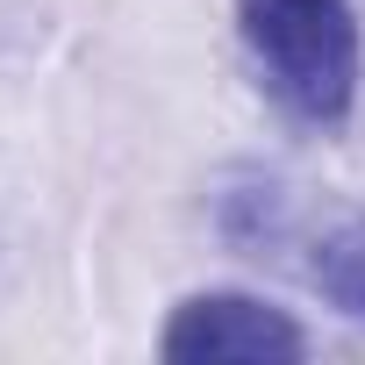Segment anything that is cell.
<instances>
[{
    "label": "cell",
    "instance_id": "cell-2",
    "mask_svg": "<svg viewBox=\"0 0 365 365\" xmlns=\"http://www.w3.org/2000/svg\"><path fill=\"white\" fill-rule=\"evenodd\" d=\"M301 329L265 308V301H244V294H201L172 315L165 329V358L179 365H201V358H301Z\"/></svg>",
    "mask_w": 365,
    "mask_h": 365
},
{
    "label": "cell",
    "instance_id": "cell-1",
    "mask_svg": "<svg viewBox=\"0 0 365 365\" xmlns=\"http://www.w3.org/2000/svg\"><path fill=\"white\" fill-rule=\"evenodd\" d=\"M244 36L294 115L344 122L358 93V22L344 0H251Z\"/></svg>",
    "mask_w": 365,
    "mask_h": 365
},
{
    "label": "cell",
    "instance_id": "cell-3",
    "mask_svg": "<svg viewBox=\"0 0 365 365\" xmlns=\"http://www.w3.org/2000/svg\"><path fill=\"white\" fill-rule=\"evenodd\" d=\"M315 287H322L351 322H365V222L336 230V237L315 251Z\"/></svg>",
    "mask_w": 365,
    "mask_h": 365
}]
</instances>
